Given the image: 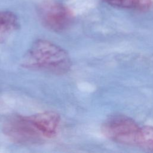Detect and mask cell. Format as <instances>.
<instances>
[{"mask_svg":"<svg viewBox=\"0 0 153 153\" xmlns=\"http://www.w3.org/2000/svg\"><path fill=\"white\" fill-rule=\"evenodd\" d=\"M23 66L54 74L68 72L72 65L68 53L57 44L45 39H38L32 44L23 61Z\"/></svg>","mask_w":153,"mask_h":153,"instance_id":"obj_1","label":"cell"},{"mask_svg":"<svg viewBox=\"0 0 153 153\" xmlns=\"http://www.w3.org/2000/svg\"><path fill=\"white\" fill-rule=\"evenodd\" d=\"M142 127L133 120L123 115H115L106 119L102 126L103 134L117 143L138 146Z\"/></svg>","mask_w":153,"mask_h":153,"instance_id":"obj_2","label":"cell"},{"mask_svg":"<svg viewBox=\"0 0 153 153\" xmlns=\"http://www.w3.org/2000/svg\"><path fill=\"white\" fill-rule=\"evenodd\" d=\"M3 131L13 141L19 143H36L44 139L30 116L9 117L3 124Z\"/></svg>","mask_w":153,"mask_h":153,"instance_id":"obj_3","label":"cell"},{"mask_svg":"<svg viewBox=\"0 0 153 153\" xmlns=\"http://www.w3.org/2000/svg\"><path fill=\"white\" fill-rule=\"evenodd\" d=\"M39 15L43 25L56 32L66 30L73 20L72 11L65 5L54 1L42 3L39 8Z\"/></svg>","mask_w":153,"mask_h":153,"instance_id":"obj_4","label":"cell"},{"mask_svg":"<svg viewBox=\"0 0 153 153\" xmlns=\"http://www.w3.org/2000/svg\"><path fill=\"white\" fill-rule=\"evenodd\" d=\"M30 117L44 139L52 138L56 136L60 121L59 114L48 111L32 115Z\"/></svg>","mask_w":153,"mask_h":153,"instance_id":"obj_5","label":"cell"},{"mask_svg":"<svg viewBox=\"0 0 153 153\" xmlns=\"http://www.w3.org/2000/svg\"><path fill=\"white\" fill-rule=\"evenodd\" d=\"M17 16L11 11H0V42H4L19 27Z\"/></svg>","mask_w":153,"mask_h":153,"instance_id":"obj_6","label":"cell"},{"mask_svg":"<svg viewBox=\"0 0 153 153\" xmlns=\"http://www.w3.org/2000/svg\"><path fill=\"white\" fill-rule=\"evenodd\" d=\"M109 5L119 8L145 10L151 5V0H104Z\"/></svg>","mask_w":153,"mask_h":153,"instance_id":"obj_7","label":"cell"},{"mask_svg":"<svg viewBox=\"0 0 153 153\" xmlns=\"http://www.w3.org/2000/svg\"><path fill=\"white\" fill-rule=\"evenodd\" d=\"M138 146L153 151V127H142Z\"/></svg>","mask_w":153,"mask_h":153,"instance_id":"obj_8","label":"cell"}]
</instances>
